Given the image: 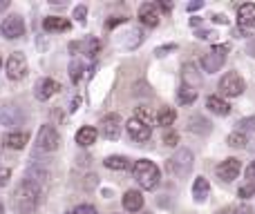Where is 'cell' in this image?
<instances>
[{
	"mask_svg": "<svg viewBox=\"0 0 255 214\" xmlns=\"http://www.w3.org/2000/svg\"><path fill=\"white\" fill-rule=\"evenodd\" d=\"M175 121H177V112L172 107H161L157 112V123L161 127H170Z\"/></svg>",
	"mask_w": 255,
	"mask_h": 214,
	"instance_id": "83f0119b",
	"label": "cell"
},
{
	"mask_svg": "<svg viewBox=\"0 0 255 214\" xmlns=\"http://www.w3.org/2000/svg\"><path fill=\"white\" fill-rule=\"evenodd\" d=\"M2 141L7 149H25V145L29 143V134L27 132H9Z\"/></svg>",
	"mask_w": 255,
	"mask_h": 214,
	"instance_id": "d6986e66",
	"label": "cell"
},
{
	"mask_svg": "<svg viewBox=\"0 0 255 214\" xmlns=\"http://www.w3.org/2000/svg\"><path fill=\"white\" fill-rule=\"evenodd\" d=\"M206 107L211 109L213 114H217V116H229L231 114V105L222 96H208L206 98Z\"/></svg>",
	"mask_w": 255,
	"mask_h": 214,
	"instance_id": "603a6c76",
	"label": "cell"
},
{
	"mask_svg": "<svg viewBox=\"0 0 255 214\" xmlns=\"http://www.w3.org/2000/svg\"><path fill=\"white\" fill-rule=\"evenodd\" d=\"M177 143H179V134L172 130H168L166 134H163V145H168V147H177Z\"/></svg>",
	"mask_w": 255,
	"mask_h": 214,
	"instance_id": "1f68e13d",
	"label": "cell"
},
{
	"mask_svg": "<svg viewBox=\"0 0 255 214\" xmlns=\"http://www.w3.org/2000/svg\"><path fill=\"white\" fill-rule=\"evenodd\" d=\"M74 18H76V22H85V18H88V7H85V4H76Z\"/></svg>",
	"mask_w": 255,
	"mask_h": 214,
	"instance_id": "d590c367",
	"label": "cell"
},
{
	"mask_svg": "<svg viewBox=\"0 0 255 214\" xmlns=\"http://www.w3.org/2000/svg\"><path fill=\"white\" fill-rule=\"evenodd\" d=\"M97 136H99V132L94 130V127H81V130L76 132V143H79L81 147H90L92 143H97Z\"/></svg>",
	"mask_w": 255,
	"mask_h": 214,
	"instance_id": "cb8c5ba5",
	"label": "cell"
},
{
	"mask_svg": "<svg viewBox=\"0 0 255 214\" xmlns=\"http://www.w3.org/2000/svg\"><path fill=\"white\" fill-rule=\"evenodd\" d=\"M197 38H202V40H211V38H215V31H197Z\"/></svg>",
	"mask_w": 255,
	"mask_h": 214,
	"instance_id": "b9f144b4",
	"label": "cell"
},
{
	"mask_svg": "<svg viewBox=\"0 0 255 214\" xmlns=\"http://www.w3.org/2000/svg\"><path fill=\"white\" fill-rule=\"evenodd\" d=\"M126 130L134 143H145V141L152 136V125H148V123L139 121V118H134V116L126 123Z\"/></svg>",
	"mask_w": 255,
	"mask_h": 214,
	"instance_id": "9c48e42d",
	"label": "cell"
},
{
	"mask_svg": "<svg viewBox=\"0 0 255 214\" xmlns=\"http://www.w3.org/2000/svg\"><path fill=\"white\" fill-rule=\"evenodd\" d=\"M213 22H217V25H229V18L224 16V13H215V16H211Z\"/></svg>",
	"mask_w": 255,
	"mask_h": 214,
	"instance_id": "60d3db41",
	"label": "cell"
},
{
	"mask_svg": "<svg viewBox=\"0 0 255 214\" xmlns=\"http://www.w3.org/2000/svg\"><path fill=\"white\" fill-rule=\"evenodd\" d=\"M7 7H9V0H0V11H4Z\"/></svg>",
	"mask_w": 255,
	"mask_h": 214,
	"instance_id": "7dc6e473",
	"label": "cell"
},
{
	"mask_svg": "<svg viewBox=\"0 0 255 214\" xmlns=\"http://www.w3.org/2000/svg\"><path fill=\"white\" fill-rule=\"evenodd\" d=\"M134 118H139V121H143V123H152V114L148 112L145 107H136V112H134Z\"/></svg>",
	"mask_w": 255,
	"mask_h": 214,
	"instance_id": "e575fe53",
	"label": "cell"
},
{
	"mask_svg": "<svg viewBox=\"0 0 255 214\" xmlns=\"http://www.w3.org/2000/svg\"><path fill=\"white\" fill-rule=\"evenodd\" d=\"M40 197H43V188L29 179H20L11 194V206L20 214H31L40 206Z\"/></svg>",
	"mask_w": 255,
	"mask_h": 214,
	"instance_id": "6da1fadb",
	"label": "cell"
},
{
	"mask_svg": "<svg viewBox=\"0 0 255 214\" xmlns=\"http://www.w3.org/2000/svg\"><path fill=\"white\" fill-rule=\"evenodd\" d=\"M9 176H11V172H9L7 167H2V170H0V188H4V185H7Z\"/></svg>",
	"mask_w": 255,
	"mask_h": 214,
	"instance_id": "74e56055",
	"label": "cell"
},
{
	"mask_svg": "<svg viewBox=\"0 0 255 214\" xmlns=\"http://www.w3.org/2000/svg\"><path fill=\"white\" fill-rule=\"evenodd\" d=\"M0 170H2V165H0Z\"/></svg>",
	"mask_w": 255,
	"mask_h": 214,
	"instance_id": "f907efd6",
	"label": "cell"
},
{
	"mask_svg": "<svg viewBox=\"0 0 255 214\" xmlns=\"http://www.w3.org/2000/svg\"><path fill=\"white\" fill-rule=\"evenodd\" d=\"M175 45H163V47H157V52H154V54H157V56H166V54L168 52H175Z\"/></svg>",
	"mask_w": 255,
	"mask_h": 214,
	"instance_id": "ab89813d",
	"label": "cell"
},
{
	"mask_svg": "<svg viewBox=\"0 0 255 214\" xmlns=\"http://www.w3.org/2000/svg\"><path fill=\"white\" fill-rule=\"evenodd\" d=\"M72 27L70 18H61V16H49L43 20V29L45 31H67Z\"/></svg>",
	"mask_w": 255,
	"mask_h": 214,
	"instance_id": "7402d4cb",
	"label": "cell"
},
{
	"mask_svg": "<svg viewBox=\"0 0 255 214\" xmlns=\"http://www.w3.org/2000/svg\"><path fill=\"white\" fill-rule=\"evenodd\" d=\"M0 214H4V210H2V203H0Z\"/></svg>",
	"mask_w": 255,
	"mask_h": 214,
	"instance_id": "c3c4849f",
	"label": "cell"
},
{
	"mask_svg": "<svg viewBox=\"0 0 255 214\" xmlns=\"http://www.w3.org/2000/svg\"><path fill=\"white\" fill-rule=\"evenodd\" d=\"M181 76H184V85H190V87H197L202 83V76H199L197 67L193 63H186L184 70H181Z\"/></svg>",
	"mask_w": 255,
	"mask_h": 214,
	"instance_id": "d4e9b609",
	"label": "cell"
},
{
	"mask_svg": "<svg viewBox=\"0 0 255 214\" xmlns=\"http://www.w3.org/2000/svg\"><path fill=\"white\" fill-rule=\"evenodd\" d=\"M4 70H7V78L9 80H22L27 76V71H29L27 56L22 52H13L11 56L7 58V65H4Z\"/></svg>",
	"mask_w": 255,
	"mask_h": 214,
	"instance_id": "52a82bcc",
	"label": "cell"
},
{
	"mask_svg": "<svg viewBox=\"0 0 255 214\" xmlns=\"http://www.w3.org/2000/svg\"><path fill=\"white\" fill-rule=\"evenodd\" d=\"M247 52H249V54H251V56L255 58V40H253V43H249V47H247Z\"/></svg>",
	"mask_w": 255,
	"mask_h": 214,
	"instance_id": "bcb514c9",
	"label": "cell"
},
{
	"mask_svg": "<svg viewBox=\"0 0 255 214\" xmlns=\"http://www.w3.org/2000/svg\"><path fill=\"white\" fill-rule=\"evenodd\" d=\"M238 197H242V199H251V197H255V183L242 185V188L238 190Z\"/></svg>",
	"mask_w": 255,
	"mask_h": 214,
	"instance_id": "836d02e7",
	"label": "cell"
},
{
	"mask_svg": "<svg viewBox=\"0 0 255 214\" xmlns=\"http://www.w3.org/2000/svg\"><path fill=\"white\" fill-rule=\"evenodd\" d=\"M0 65H2V58H0Z\"/></svg>",
	"mask_w": 255,
	"mask_h": 214,
	"instance_id": "681fc988",
	"label": "cell"
},
{
	"mask_svg": "<svg viewBox=\"0 0 255 214\" xmlns=\"http://www.w3.org/2000/svg\"><path fill=\"white\" fill-rule=\"evenodd\" d=\"M139 20L143 22L145 27H157L159 20H161V9H159V2H143L139 7Z\"/></svg>",
	"mask_w": 255,
	"mask_h": 214,
	"instance_id": "7c38bea8",
	"label": "cell"
},
{
	"mask_svg": "<svg viewBox=\"0 0 255 214\" xmlns=\"http://www.w3.org/2000/svg\"><path fill=\"white\" fill-rule=\"evenodd\" d=\"M25 179L34 181V183H38L40 188H43V185H47V181H49V170L45 165H38V163H29V165H27V172H25Z\"/></svg>",
	"mask_w": 255,
	"mask_h": 214,
	"instance_id": "e0dca14e",
	"label": "cell"
},
{
	"mask_svg": "<svg viewBox=\"0 0 255 214\" xmlns=\"http://www.w3.org/2000/svg\"><path fill=\"white\" fill-rule=\"evenodd\" d=\"M193 165H195V156H193V152H190V149H186V147H179L166 161L168 174L175 176V179H186V176L193 172Z\"/></svg>",
	"mask_w": 255,
	"mask_h": 214,
	"instance_id": "3957f363",
	"label": "cell"
},
{
	"mask_svg": "<svg viewBox=\"0 0 255 214\" xmlns=\"http://www.w3.org/2000/svg\"><path fill=\"white\" fill-rule=\"evenodd\" d=\"M231 214H253V208L249 206V203H242V206L233 208V212H231Z\"/></svg>",
	"mask_w": 255,
	"mask_h": 214,
	"instance_id": "8d00e7d4",
	"label": "cell"
},
{
	"mask_svg": "<svg viewBox=\"0 0 255 214\" xmlns=\"http://www.w3.org/2000/svg\"><path fill=\"white\" fill-rule=\"evenodd\" d=\"M217 89H220L222 96L235 98V96H242V94H244V89H247V83H244V78L238 74V71H229V74L222 76Z\"/></svg>",
	"mask_w": 255,
	"mask_h": 214,
	"instance_id": "5b68a950",
	"label": "cell"
},
{
	"mask_svg": "<svg viewBox=\"0 0 255 214\" xmlns=\"http://www.w3.org/2000/svg\"><path fill=\"white\" fill-rule=\"evenodd\" d=\"M117 214H119V212H117Z\"/></svg>",
	"mask_w": 255,
	"mask_h": 214,
	"instance_id": "816d5d0a",
	"label": "cell"
},
{
	"mask_svg": "<svg viewBox=\"0 0 255 214\" xmlns=\"http://www.w3.org/2000/svg\"><path fill=\"white\" fill-rule=\"evenodd\" d=\"M204 2L202 0H197V2H188V11H197V9H202Z\"/></svg>",
	"mask_w": 255,
	"mask_h": 214,
	"instance_id": "ee69618b",
	"label": "cell"
},
{
	"mask_svg": "<svg viewBox=\"0 0 255 214\" xmlns=\"http://www.w3.org/2000/svg\"><path fill=\"white\" fill-rule=\"evenodd\" d=\"M88 71V65H85L83 61H74L70 65V78L74 80V83H79L81 78H83V74Z\"/></svg>",
	"mask_w": 255,
	"mask_h": 214,
	"instance_id": "f1b7e54d",
	"label": "cell"
},
{
	"mask_svg": "<svg viewBox=\"0 0 255 214\" xmlns=\"http://www.w3.org/2000/svg\"><path fill=\"white\" fill-rule=\"evenodd\" d=\"M121 22H126V18H115V20H108L106 27H108V29H112L115 25H121Z\"/></svg>",
	"mask_w": 255,
	"mask_h": 214,
	"instance_id": "7bdbcfd3",
	"label": "cell"
},
{
	"mask_svg": "<svg viewBox=\"0 0 255 214\" xmlns=\"http://www.w3.org/2000/svg\"><path fill=\"white\" fill-rule=\"evenodd\" d=\"M0 34L7 40L22 38V36H25V20H22L20 13H11V16L4 18L2 25H0Z\"/></svg>",
	"mask_w": 255,
	"mask_h": 214,
	"instance_id": "ba28073f",
	"label": "cell"
},
{
	"mask_svg": "<svg viewBox=\"0 0 255 214\" xmlns=\"http://www.w3.org/2000/svg\"><path fill=\"white\" fill-rule=\"evenodd\" d=\"M244 174H247L249 183H255V161H251V165L247 167V172H244Z\"/></svg>",
	"mask_w": 255,
	"mask_h": 214,
	"instance_id": "f35d334b",
	"label": "cell"
},
{
	"mask_svg": "<svg viewBox=\"0 0 255 214\" xmlns=\"http://www.w3.org/2000/svg\"><path fill=\"white\" fill-rule=\"evenodd\" d=\"M61 147V134L54 125H40L36 134V149L43 154H52Z\"/></svg>",
	"mask_w": 255,
	"mask_h": 214,
	"instance_id": "277c9868",
	"label": "cell"
},
{
	"mask_svg": "<svg viewBox=\"0 0 255 214\" xmlns=\"http://www.w3.org/2000/svg\"><path fill=\"white\" fill-rule=\"evenodd\" d=\"M188 130L193 132V134L204 136V134H211L213 123L208 121V118H204L202 114H195V116H190V118H188Z\"/></svg>",
	"mask_w": 255,
	"mask_h": 214,
	"instance_id": "ac0fdd59",
	"label": "cell"
},
{
	"mask_svg": "<svg viewBox=\"0 0 255 214\" xmlns=\"http://www.w3.org/2000/svg\"><path fill=\"white\" fill-rule=\"evenodd\" d=\"M238 132L247 134V132H255V116H244L238 121Z\"/></svg>",
	"mask_w": 255,
	"mask_h": 214,
	"instance_id": "4dcf8cb0",
	"label": "cell"
},
{
	"mask_svg": "<svg viewBox=\"0 0 255 214\" xmlns=\"http://www.w3.org/2000/svg\"><path fill=\"white\" fill-rule=\"evenodd\" d=\"M159 9H163V11H170L172 4L170 2H159Z\"/></svg>",
	"mask_w": 255,
	"mask_h": 214,
	"instance_id": "f6af8a7d",
	"label": "cell"
},
{
	"mask_svg": "<svg viewBox=\"0 0 255 214\" xmlns=\"http://www.w3.org/2000/svg\"><path fill=\"white\" fill-rule=\"evenodd\" d=\"M101 134L110 141H117L121 136V116L119 114H106L101 118Z\"/></svg>",
	"mask_w": 255,
	"mask_h": 214,
	"instance_id": "4fadbf2b",
	"label": "cell"
},
{
	"mask_svg": "<svg viewBox=\"0 0 255 214\" xmlns=\"http://www.w3.org/2000/svg\"><path fill=\"white\" fill-rule=\"evenodd\" d=\"M61 89V83L54 78H40L38 85H36V98L38 101H49L54 94Z\"/></svg>",
	"mask_w": 255,
	"mask_h": 214,
	"instance_id": "2e32d148",
	"label": "cell"
},
{
	"mask_svg": "<svg viewBox=\"0 0 255 214\" xmlns=\"http://www.w3.org/2000/svg\"><path fill=\"white\" fill-rule=\"evenodd\" d=\"M132 176H134V181L143 190H154L159 185V181H161L159 167L152 161H148V158H141V161H136L132 165Z\"/></svg>",
	"mask_w": 255,
	"mask_h": 214,
	"instance_id": "7a4b0ae2",
	"label": "cell"
},
{
	"mask_svg": "<svg viewBox=\"0 0 255 214\" xmlns=\"http://www.w3.org/2000/svg\"><path fill=\"white\" fill-rule=\"evenodd\" d=\"M67 214H99V212H97V208L90 206V203H81V206H76L74 210L67 212Z\"/></svg>",
	"mask_w": 255,
	"mask_h": 214,
	"instance_id": "d6a6232c",
	"label": "cell"
},
{
	"mask_svg": "<svg viewBox=\"0 0 255 214\" xmlns=\"http://www.w3.org/2000/svg\"><path fill=\"white\" fill-rule=\"evenodd\" d=\"M99 52H101V40L99 38H85L70 45V54H85V56L94 58Z\"/></svg>",
	"mask_w": 255,
	"mask_h": 214,
	"instance_id": "9a60e30c",
	"label": "cell"
},
{
	"mask_svg": "<svg viewBox=\"0 0 255 214\" xmlns=\"http://www.w3.org/2000/svg\"><path fill=\"white\" fill-rule=\"evenodd\" d=\"M25 123V114L16 105H2L0 107V125L4 127H16Z\"/></svg>",
	"mask_w": 255,
	"mask_h": 214,
	"instance_id": "5bb4252c",
	"label": "cell"
},
{
	"mask_svg": "<svg viewBox=\"0 0 255 214\" xmlns=\"http://www.w3.org/2000/svg\"><path fill=\"white\" fill-rule=\"evenodd\" d=\"M124 208L128 212H139L143 208V197L139 190H128L124 194Z\"/></svg>",
	"mask_w": 255,
	"mask_h": 214,
	"instance_id": "44dd1931",
	"label": "cell"
},
{
	"mask_svg": "<svg viewBox=\"0 0 255 214\" xmlns=\"http://www.w3.org/2000/svg\"><path fill=\"white\" fill-rule=\"evenodd\" d=\"M215 172L224 183H231V181H235L240 176V172H242V163H240V158H226V161H222L220 165H217Z\"/></svg>",
	"mask_w": 255,
	"mask_h": 214,
	"instance_id": "8fae6325",
	"label": "cell"
},
{
	"mask_svg": "<svg viewBox=\"0 0 255 214\" xmlns=\"http://www.w3.org/2000/svg\"><path fill=\"white\" fill-rule=\"evenodd\" d=\"M229 45H215L208 54H204L202 58V70L208 71V74H215V71L222 70V65L226 63V52H229Z\"/></svg>",
	"mask_w": 255,
	"mask_h": 214,
	"instance_id": "8992f818",
	"label": "cell"
},
{
	"mask_svg": "<svg viewBox=\"0 0 255 214\" xmlns=\"http://www.w3.org/2000/svg\"><path fill=\"white\" fill-rule=\"evenodd\" d=\"M106 167H110V170H117V172H126V170H130V158L128 156H119V154H115V156H108L106 161Z\"/></svg>",
	"mask_w": 255,
	"mask_h": 214,
	"instance_id": "484cf974",
	"label": "cell"
},
{
	"mask_svg": "<svg viewBox=\"0 0 255 214\" xmlns=\"http://www.w3.org/2000/svg\"><path fill=\"white\" fill-rule=\"evenodd\" d=\"M208 194H211V183H208V179H204V176H197L193 183V199L195 203H204L208 199Z\"/></svg>",
	"mask_w": 255,
	"mask_h": 214,
	"instance_id": "ffe728a7",
	"label": "cell"
},
{
	"mask_svg": "<svg viewBox=\"0 0 255 214\" xmlns=\"http://www.w3.org/2000/svg\"><path fill=\"white\" fill-rule=\"evenodd\" d=\"M177 101H179L181 105H193V103L197 101V89L190 87V85H181V87L177 89Z\"/></svg>",
	"mask_w": 255,
	"mask_h": 214,
	"instance_id": "4316f807",
	"label": "cell"
},
{
	"mask_svg": "<svg viewBox=\"0 0 255 214\" xmlns=\"http://www.w3.org/2000/svg\"><path fill=\"white\" fill-rule=\"evenodd\" d=\"M238 27L244 34H255V4L247 2L238 9Z\"/></svg>",
	"mask_w": 255,
	"mask_h": 214,
	"instance_id": "30bf717a",
	"label": "cell"
},
{
	"mask_svg": "<svg viewBox=\"0 0 255 214\" xmlns=\"http://www.w3.org/2000/svg\"><path fill=\"white\" fill-rule=\"evenodd\" d=\"M226 143L231 145V147H247V143H249V139H247V134H242V132H233V134H229V139H226Z\"/></svg>",
	"mask_w": 255,
	"mask_h": 214,
	"instance_id": "f546056e",
	"label": "cell"
}]
</instances>
